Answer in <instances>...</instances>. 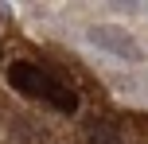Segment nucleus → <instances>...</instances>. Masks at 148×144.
Listing matches in <instances>:
<instances>
[{"instance_id": "7ed1b4c3", "label": "nucleus", "mask_w": 148, "mask_h": 144, "mask_svg": "<svg viewBox=\"0 0 148 144\" xmlns=\"http://www.w3.org/2000/svg\"><path fill=\"white\" fill-rule=\"evenodd\" d=\"M90 144H121V140H117V132H113V129L94 125V129H90Z\"/></svg>"}, {"instance_id": "f257e3e1", "label": "nucleus", "mask_w": 148, "mask_h": 144, "mask_svg": "<svg viewBox=\"0 0 148 144\" xmlns=\"http://www.w3.org/2000/svg\"><path fill=\"white\" fill-rule=\"evenodd\" d=\"M8 82H12L23 98L47 101V105L59 109V113H78V105H82L78 90H70L66 82H59L55 74H47L43 66H35V62H27V59H20V62L8 66Z\"/></svg>"}, {"instance_id": "f03ea898", "label": "nucleus", "mask_w": 148, "mask_h": 144, "mask_svg": "<svg viewBox=\"0 0 148 144\" xmlns=\"http://www.w3.org/2000/svg\"><path fill=\"white\" fill-rule=\"evenodd\" d=\"M86 39L97 47V51H109L113 59H125V62H144V51L125 27H113V23H101V27H90Z\"/></svg>"}]
</instances>
